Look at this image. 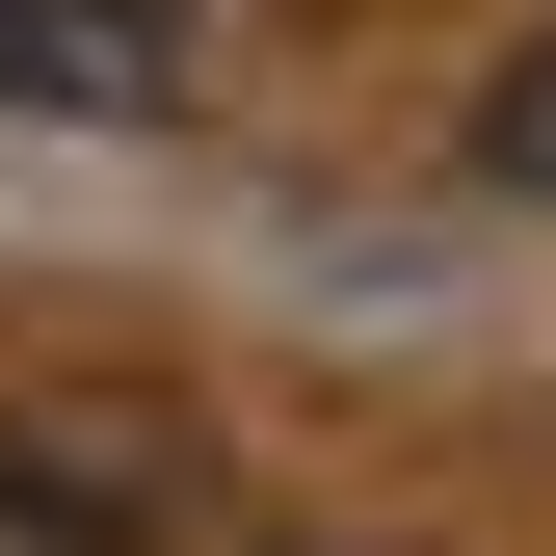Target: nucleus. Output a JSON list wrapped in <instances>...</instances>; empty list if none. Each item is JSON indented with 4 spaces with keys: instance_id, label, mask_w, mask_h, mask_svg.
<instances>
[{
    "instance_id": "nucleus-3",
    "label": "nucleus",
    "mask_w": 556,
    "mask_h": 556,
    "mask_svg": "<svg viewBox=\"0 0 556 556\" xmlns=\"http://www.w3.org/2000/svg\"><path fill=\"white\" fill-rule=\"evenodd\" d=\"M0 556H132L106 477H53V451H0Z\"/></svg>"
},
{
    "instance_id": "nucleus-4",
    "label": "nucleus",
    "mask_w": 556,
    "mask_h": 556,
    "mask_svg": "<svg viewBox=\"0 0 556 556\" xmlns=\"http://www.w3.org/2000/svg\"><path fill=\"white\" fill-rule=\"evenodd\" d=\"M265 556H371V530H265Z\"/></svg>"
},
{
    "instance_id": "nucleus-1",
    "label": "nucleus",
    "mask_w": 556,
    "mask_h": 556,
    "mask_svg": "<svg viewBox=\"0 0 556 556\" xmlns=\"http://www.w3.org/2000/svg\"><path fill=\"white\" fill-rule=\"evenodd\" d=\"M213 0H0V106H186Z\"/></svg>"
},
{
    "instance_id": "nucleus-2",
    "label": "nucleus",
    "mask_w": 556,
    "mask_h": 556,
    "mask_svg": "<svg viewBox=\"0 0 556 556\" xmlns=\"http://www.w3.org/2000/svg\"><path fill=\"white\" fill-rule=\"evenodd\" d=\"M477 186H504V213H556V27L477 80Z\"/></svg>"
}]
</instances>
